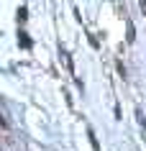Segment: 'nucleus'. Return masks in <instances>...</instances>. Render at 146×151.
Segmentation results:
<instances>
[]
</instances>
